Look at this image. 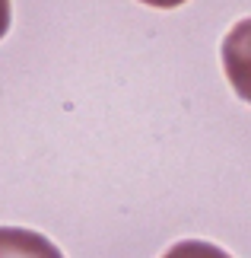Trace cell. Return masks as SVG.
Listing matches in <instances>:
<instances>
[{
    "label": "cell",
    "mask_w": 251,
    "mask_h": 258,
    "mask_svg": "<svg viewBox=\"0 0 251 258\" xmlns=\"http://www.w3.org/2000/svg\"><path fill=\"white\" fill-rule=\"evenodd\" d=\"M0 258H64L61 249L42 233L0 226Z\"/></svg>",
    "instance_id": "2"
},
{
    "label": "cell",
    "mask_w": 251,
    "mask_h": 258,
    "mask_svg": "<svg viewBox=\"0 0 251 258\" xmlns=\"http://www.w3.org/2000/svg\"><path fill=\"white\" fill-rule=\"evenodd\" d=\"M140 4H146V7H159V10H175V7L188 4V0H140Z\"/></svg>",
    "instance_id": "5"
},
{
    "label": "cell",
    "mask_w": 251,
    "mask_h": 258,
    "mask_svg": "<svg viewBox=\"0 0 251 258\" xmlns=\"http://www.w3.org/2000/svg\"><path fill=\"white\" fill-rule=\"evenodd\" d=\"M223 71L235 93L251 105V19H242L223 42Z\"/></svg>",
    "instance_id": "1"
},
{
    "label": "cell",
    "mask_w": 251,
    "mask_h": 258,
    "mask_svg": "<svg viewBox=\"0 0 251 258\" xmlns=\"http://www.w3.org/2000/svg\"><path fill=\"white\" fill-rule=\"evenodd\" d=\"M162 258H229L219 245L213 242H200V239H185V242H178L172 245Z\"/></svg>",
    "instance_id": "3"
},
{
    "label": "cell",
    "mask_w": 251,
    "mask_h": 258,
    "mask_svg": "<svg viewBox=\"0 0 251 258\" xmlns=\"http://www.w3.org/2000/svg\"><path fill=\"white\" fill-rule=\"evenodd\" d=\"M10 19H13V10H10V0H0V38L10 32Z\"/></svg>",
    "instance_id": "4"
}]
</instances>
